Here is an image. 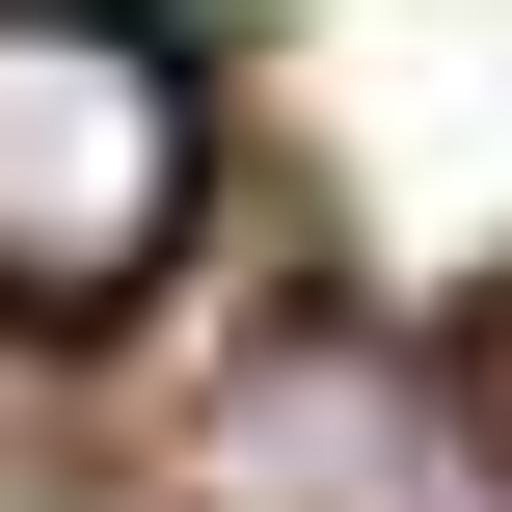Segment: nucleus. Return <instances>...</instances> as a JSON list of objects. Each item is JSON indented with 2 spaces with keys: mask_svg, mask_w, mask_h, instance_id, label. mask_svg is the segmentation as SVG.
I'll use <instances>...</instances> for the list:
<instances>
[{
  "mask_svg": "<svg viewBox=\"0 0 512 512\" xmlns=\"http://www.w3.org/2000/svg\"><path fill=\"white\" fill-rule=\"evenodd\" d=\"M189 216H216V108H189L162 0H0V324L162 297Z\"/></svg>",
  "mask_w": 512,
  "mask_h": 512,
  "instance_id": "nucleus-1",
  "label": "nucleus"
},
{
  "mask_svg": "<svg viewBox=\"0 0 512 512\" xmlns=\"http://www.w3.org/2000/svg\"><path fill=\"white\" fill-rule=\"evenodd\" d=\"M216 512H512L486 432H459V378H405V351H270L243 405H216Z\"/></svg>",
  "mask_w": 512,
  "mask_h": 512,
  "instance_id": "nucleus-2",
  "label": "nucleus"
}]
</instances>
